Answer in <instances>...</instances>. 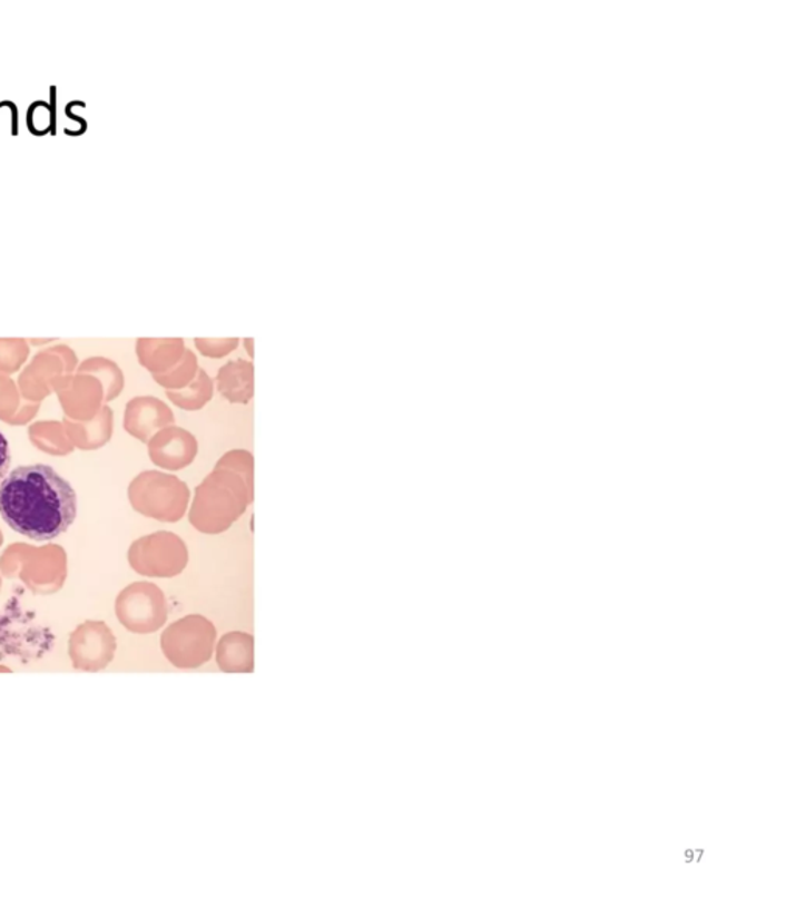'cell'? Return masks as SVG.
I'll return each mask as SVG.
<instances>
[{
  "label": "cell",
  "instance_id": "1",
  "mask_svg": "<svg viewBox=\"0 0 796 897\" xmlns=\"http://www.w3.org/2000/svg\"><path fill=\"white\" fill-rule=\"evenodd\" d=\"M77 511L76 489L50 466H19L0 484V516L38 543L68 532Z\"/></svg>",
  "mask_w": 796,
  "mask_h": 897
},
{
  "label": "cell",
  "instance_id": "2",
  "mask_svg": "<svg viewBox=\"0 0 796 897\" xmlns=\"http://www.w3.org/2000/svg\"><path fill=\"white\" fill-rule=\"evenodd\" d=\"M254 503V456L245 449L226 452L195 489L188 520L196 530H229Z\"/></svg>",
  "mask_w": 796,
  "mask_h": 897
},
{
  "label": "cell",
  "instance_id": "3",
  "mask_svg": "<svg viewBox=\"0 0 796 897\" xmlns=\"http://www.w3.org/2000/svg\"><path fill=\"white\" fill-rule=\"evenodd\" d=\"M129 503L140 515L160 523H178L186 515L190 489L171 474L145 471L131 481Z\"/></svg>",
  "mask_w": 796,
  "mask_h": 897
},
{
  "label": "cell",
  "instance_id": "4",
  "mask_svg": "<svg viewBox=\"0 0 796 897\" xmlns=\"http://www.w3.org/2000/svg\"><path fill=\"white\" fill-rule=\"evenodd\" d=\"M217 630L214 624L199 614L176 621L163 634L164 653L171 664L179 669H198L210 661L214 653Z\"/></svg>",
  "mask_w": 796,
  "mask_h": 897
},
{
  "label": "cell",
  "instance_id": "5",
  "mask_svg": "<svg viewBox=\"0 0 796 897\" xmlns=\"http://www.w3.org/2000/svg\"><path fill=\"white\" fill-rule=\"evenodd\" d=\"M132 569L147 577H178L186 569V543L171 532H158L137 539L129 548Z\"/></svg>",
  "mask_w": 796,
  "mask_h": 897
},
{
  "label": "cell",
  "instance_id": "6",
  "mask_svg": "<svg viewBox=\"0 0 796 897\" xmlns=\"http://www.w3.org/2000/svg\"><path fill=\"white\" fill-rule=\"evenodd\" d=\"M117 616L132 632H156L167 621L166 595L151 583H135L120 594Z\"/></svg>",
  "mask_w": 796,
  "mask_h": 897
},
{
  "label": "cell",
  "instance_id": "7",
  "mask_svg": "<svg viewBox=\"0 0 796 897\" xmlns=\"http://www.w3.org/2000/svg\"><path fill=\"white\" fill-rule=\"evenodd\" d=\"M76 367V352L65 344L39 352L19 378L23 398L27 401L41 402L47 394L52 393L55 382L72 376Z\"/></svg>",
  "mask_w": 796,
  "mask_h": 897
},
{
  "label": "cell",
  "instance_id": "8",
  "mask_svg": "<svg viewBox=\"0 0 796 897\" xmlns=\"http://www.w3.org/2000/svg\"><path fill=\"white\" fill-rule=\"evenodd\" d=\"M101 387H105V383L97 376L77 373V376H66L55 382L53 390L60 394V402L66 415L76 421H81V419H92L100 411V403L104 401L101 399L104 388ZM106 399H108V391H106Z\"/></svg>",
  "mask_w": 796,
  "mask_h": 897
},
{
  "label": "cell",
  "instance_id": "9",
  "mask_svg": "<svg viewBox=\"0 0 796 897\" xmlns=\"http://www.w3.org/2000/svg\"><path fill=\"white\" fill-rule=\"evenodd\" d=\"M148 456L159 468L180 471L194 464L198 456V441L186 429L166 427L148 441Z\"/></svg>",
  "mask_w": 796,
  "mask_h": 897
},
{
  "label": "cell",
  "instance_id": "10",
  "mask_svg": "<svg viewBox=\"0 0 796 897\" xmlns=\"http://www.w3.org/2000/svg\"><path fill=\"white\" fill-rule=\"evenodd\" d=\"M171 425H175L174 411L153 396L131 399L125 409V430L139 441H150L159 430Z\"/></svg>",
  "mask_w": 796,
  "mask_h": 897
},
{
  "label": "cell",
  "instance_id": "11",
  "mask_svg": "<svg viewBox=\"0 0 796 897\" xmlns=\"http://www.w3.org/2000/svg\"><path fill=\"white\" fill-rule=\"evenodd\" d=\"M136 348L140 365L153 376L170 373L187 350L183 339H140Z\"/></svg>",
  "mask_w": 796,
  "mask_h": 897
},
{
  "label": "cell",
  "instance_id": "12",
  "mask_svg": "<svg viewBox=\"0 0 796 897\" xmlns=\"http://www.w3.org/2000/svg\"><path fill=\"white\" fill-rule=\"evenodd\" d=\"M218 391L230 403H246L254 398V365L248 360H230L219 368Z\"/></svg>",
  "mask_w": 796,
  "mask_h": 897
},
{
  "label": "cell",
  "instance_id": "13",
  "mask_svg": "<svg viewBox=\"0 0 796 897\" xmlns=\"http://www.w3.org/2000/svg\"><path fill=\"white\" fill-rule=\"evenodd\" d=\"M217 664L225 673H250L254 670V637L248 633H227L218 642Z\"/></svg>",
  "mask_w": 796,
  "mask_h": 897
},
{
  "label": "cell",
  "instance_id": "14",
  "mask_svg": "<svg viewBox=\"0 0 796 897\" xmlns=\"http://www.w3.org/2000/svg\"><path fill=\"white\" fill-rule=\"evenodd\" d=\"M112 410L109 407L100 409L90 421H70L66 418V433L73 446L83 450L101 448L112 435Z\"/></svg>",
  "mask_w": 796,
  "mask_h": 897
},
{
  "label": "cell",
  "instance_id": "15",
  "mask_svg": "<svg viewBox=\"0 0 796 897\" xmlns=\"http://www.w3.org/2000/svg\"><path fill=\"white\" fill-rule=\"evenodd\" d=\"M39 402L23 401L8 376L0 374V419L8 425L22 426L37 415Z\"/></svg>",
  "mask_w": 796,
  "mask_h": 897
},
{
  "label": "cell",
  "instance_id": "16",
  "mask_svg": "<svg viewBox=\"0 0 796 897\" xmlns=\"http://www.w3.org/2000/svg\"><path fill=\"white\" fill-rule=\"evenodd\" d=\"M167 398L186 411L202 410L214 398V381L199 368L196 378L183 390H167Z\"/></svg>",
  "mask_w": 796,
  "mask_h": 897
},
{
  "label": "cell",
  "instance_id": "17",
  "mask_svg": "<svg viewBox=\"0 0 796 897\" xmlns=\"http://www.w3.org/2000/svg\"><path fill=\"white\" fill-rule=\"evenodd\" d=\"M29 433L37 448L52 456H68L76 448L61 422H38L30 427Z\"/></svg>",
  "mask_w": 796,
  "mask_h": 897
},
{
  "label": "cell",
  "instance_id": "18",
  "mask_svg": "<svg viewBox=\"0 0 796 897\" xmlns=\"http://www.w3.org/2000/svg\"><path fill=\"white\" fill-rule=\"evenodd\" d=\"M78 373L97 376L105 383L106 391H108L106 401H114L121 393V388H124V374H121L120 368L108 359L92 358L85 360L78 368Z\"/></svg>",
  "mask_w": 796,
  "mask_h": 897
},
{
  "label": "cell",
  "instance_id": "19",
  "mask_svg": "<svg viewBox=\"0 0 796 897\" xmlns=\"http://www.w3.org/2000/svg\"><path fill=\"white\" fill-rule=\"evenodd\" d=\"M198 370V359H196L195 352L187 348L183 360H180L178 365H176L170 373L153 376V379H155L160 387L166 388V390H183V388H186L188 383L194 381Z\"/></svg>",
  "mask_w": 796,
  "mask_h": 897
},
{
  "label": "cell",
  "instance_id": "20",
  "mask_svg": "<svg viewBox=\"0 0 796 897\" xmlns=\"http://www.w3.org/2000/svg\"><path fill=\"white\" fill-rule=\"evenodd\" d=\"M29 344L21 339L0 340V373L11 374L18 371L29 358Z\"/></svg>",
  "mask_w": 796,
  "mask_h": 897
},
{
  "label": "cell",
  "instance_id": "21",
  "mask_svg": "<svg viewBox=\"0 0 796 897\" xmlns=\"http://www.w3.org/2000/svg\"><path fill=\"white\" fill-rule=\"evenodd\" d=\"M238 339H195L196 348L206 358L222 359L237 350Z\"/></svg>",
  "mask_w": 796,
  "mask_h": 897
},
{
  "label": "cell",
  "instance_id": "22",
  "mask_svg": "<svg viewBox=\"0 0 796 897\" xmlns=\"http://www.w3.org/2000/svg\"><path fill=\"white\" fill-rule=\"evenodd\" d=\"M10 446H8L7 438L0 432V481L6 479L8 471H10Z\"/></svg>",
  "mask_w": 796,
  "mask_h": 897
},
{
  "label": "cell",
  "instance_id": "23",
  "mask_svg": "<svg viewBox=\"0 0 796 897\" xmlns=\"http://www.w3.org/2000/svg\"><path fill=\"white\" fill-rule=\"evenodd\" d=\"M0 544H2V533H0Z\"/></svg>",
  "mask_w": 796,
  "mask_h": 897
}]
</instances>
